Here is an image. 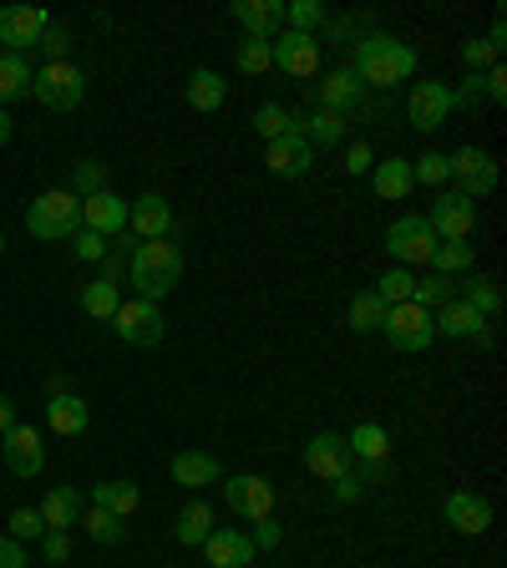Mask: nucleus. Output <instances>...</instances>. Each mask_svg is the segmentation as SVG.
<instances>
[{"instance_id": "7ed1b4c3", "label": "nucleus", "mask_w": 507, "mask_h": 568, "mask_svg": "<svg viewBox=\"0 0 507 568\" xmlns=\"http://www.w3.org/2000/svg\"><path fill=\"white\" fill-rule=\"evenodd\" d=\"M26 229L31 239H47V244H61V239L82 234V199L71 189H51L26 209Z\"/></svg>"}, {"instance_id": "3c124183", "label": "nucleus", "mask_w": 507, "mask_h": 568, "mask_svg": "<svg viewBox=\"0 0 507 568\" xmlns=\"http://www.w3.org/2000/svg\"><path fill=\"white\" fill-rule=\"evenodd\" d=\"M71 244H77V260L97 264V260H107V244H112V239H102V234H92V229H82V234L71 239Z\"/></svg>"}, {"instance_id": "4c0bfd02", "label": "nucleus", "mask_w": 507, "mask_h": 568, "mask_svg": "<svg viewBox=\"0 0 507 568\" xmlns=\"http://www.w3.org/2000/svg\"><path fill=\"white\" fill-rule=\"evenodd\" d=\"M447 300H457V280H447V274H426V280H412V305L442 310Z\"/></svg>"}, {"instance_id": "b1692460", "label": "nucleus", "mask_w": 507, "mask_h": 568, "mask_svg": "<svg viewBox=\"0 0 507 568\" xmlns=\"http://www.w3.org/2000/svg\"><path fill=\"white\" fill-rule=\"evenodd\" d=\"M168 473H173L178 487H213L224 477V467H219V457H209V452H178Z\"/></svg>"}, {"instance_id": "864d4df0", "label": "nucleus", "mask_w": 507, "mask_h": 568, "mask_svg": "<svg viewBox=\"0 0 507 568\" xmlns=\"http://www.w3.org/2000/svg\"><path fill=\"white\" fill-rule=\"evenodd\" d=\"M366 493V483H361V473H345L335 477V503H355V497Z\"/></svg>"}, {"instance_id": "f8f14e48", "label": "nucleus", "mask_w": 507, "mask_h": 568, "mask_svg": "<svg viewBox=\"0 0 507 568\" xmlns=\"http://www.w3.org/2000/svg\"><path fill=\"white\" fill-rule=\"evenodd\" d=\"M452 118V87L447 82H416L412 102H406V122L416 132H437Z\"/></svg>"}, {"instance_id": "e433bc0d", "label": "nucleus", "mask_w": 507, "mask_h": 568, "mask_svg": "<svg viewBox=\"0 0 507 568\" xmlns=\"http://www.w3.org/2000/svg\"><path fill=\"white\" fill-rule=\"evenodd\" d=\"M16 97H31V67H26V57L6 51L0 57V106L16 102Z\"/></svg>"}, {"instance_id": "cd10ccee", "label": "nucleus", "mask_w": 507, "mask_h": 568, "mask_svg": "<svg viewBox=\"0 0 507 568\" xmlns=\"http://www.w3.org/2000/svg\"><path fill=\"white\" fill-rule=\"evenodd\" d=\"M41 518H47V528L71 532L82 523V493H77V487H51V493L41 497Z\"/></svg>"}, {"instance_id": "412c9836", "label": "nucleus", "mask_w": 507, "mask_h": 568, "mask_svg": "<svg viewBox=\"0 0 507 568\" xmlns=\"http://www.w3.org/2000/svg\"><path fill=\"white\" fill-rule=\"evenodd\" d=\"M234 21L249 31V41H274L284 31L280 0H234Z\"/></svg>"}, {"instance_id": "423d86ee", "label": "nucleus", "mask_w": 507, "mask_h": 568, "mask_svg": "<svg viewBox=\"0 0 507 568\" xmlns=\"http://www.w3.org/2000/svg\"><path fill=\"white\" fill-rule=\"evenodd\" d=\"M386 248L391 260L402 264H432V248H437V234H432V224H426L422 213H402L396 224L386 229Z\"/></svg>"}, {"instance_id": "aec40b11", "label": "nucleus", "mask_w": 507, "mask_h": 568, "mask_svg": "<svg viewBox=\"0 0 507 568\" xmlns=\"http://www.w3.org/2000/svg\"><path fill=\"white\" fill-rule=\"evenodd\" d=\"M442 513H447V528L467 532V538H483V532L493 528V503L477 493H452Z\"/></svg>"}, {"instance_id": "49530a36", "label": "nucleus", "mask_w": 507, "mask_h": 568, "mask_svg": "<svg viewBox=\"0 0 507 568\" xmlns=\"http://www.w3.org/2000/svg\"><path fill=\"white\" fill-rule=\"evenodd\" d=\"M6 538H16V544H26V538H41L47 532V518H41V508H16L11 523H6Z\"/></svg>"}, {"instance_id": "7c9ffc66", "label": "nucleus", "mask_w": 507, "mask_h": 568, "mask_svg": "<svg viewBox=\"0 0 507 568\" xmlns=\"http://www.w3.org/2000/svg\"><path fill=\"white\" fill-rule=\"evenodd\" d=\"M345 447H351L355 462H386L391 437H386V426L361 422V426H351V432H345Z\"/></svg>"}, {"instance_id": "4be33fe9", "label": "nucleus", "mask_w": 507, "mask_h": 568, "mask_svg": "<svg viewBox=\"0 0 507 568\" xmlns=\"http://www.w3.org/2000/svg\"><path fill=\"white\" fill-rule=\"evenodd\" d=\"M87 422H92V412H87V402L77 396V390H51V402H47V426L57 432V437H82Z\"/></svg>"}, {"instance_id": "5701e85b", "label": "nucleus", "mask_w": 507, "mask_h": 568, "mask_svg": "<svg viewBox=\"0 0 507 568\" xmlns=\"http://www.w3.org/2000/svg\"><path fill=\"white\" fill-rule=\"evenodd\" d=\"M361 97H366V87H361V77H355L351 67H345V71H331V77L315 87V102L325 106V112H341V118L361 106Z\"/></svg>"}, {"instance_id": "a19ab883", "label": "nucleus", "mask_w": 507, "mask_h": 568, "mask_svg": "<svg viewBox=\"0 0 507 568\" xmlns=\"http://www.w3.org/2000/svg\"><path fill=\"white\" fill-rule=\"evenodd\" d=\"M254 128H260L264 142H274V138H284V132H295V118H290L280 102H264L260 112H254Z\"/></svg>"}, {"instance_id": "39448f33", "label": "nucleus", "mask_w": 507, "mask_h": 568, "mask_svg": "<svg viewBox=\"0 0 507 568\" xmlns=\"http://www.w3.org/2000/svg\"><path fill=\"white\" fill-rule=\"evenodd\" d=\"M381 335H386L396 351H426L432 345V335H437V325H432V310H422V305H391L386 310V320H381Z\"/></svg>"}, {"instance_id": "79ce46f5", "label": "nucleus", "mask_w": 507, "mask_h": 568, "mask_svg": "<svg viewBox=\"0 0 507 568\" xmlns=\"http://www.w3.org/2000/svg\"><path fill=\"white\" fill-rule=\"evenodd\" d=\"M412 178H416V183H426V189H442V183H452L447 153H422V158L412 163Z\"/></svg>"}, {"instance_id": "6ab92c4d", "label": "nucleus", "mask_w": 507, "mask_h": 568, "mask_svg": "<svg viewBox=\"0 0 507 568\" xmlns=\"http://www.w3.org/2000/svg\"><path fill=\"white\" fill-rule=\"evenodd\" d=\"M128 229L138 239H168L173 234V209H168L163 193H142L128 203Z\"/></svg>"}, {"instance_id": "2eb2a0df", "label": "nucleus", "mask_w": 507, "mask_h": 568, "mask_svg": "<svg viewBox=\"0 0 507 568\" xmlns=\"http://www.w3.org/2000/svg\"><path fill=\"white\" fill-rule=\"evenodd\" d=\"M305 467L315 477H325V483H335V477L355 473V457H351V447H345V437L320 432V437H310V447H305Z\"/></svg>"}, {"instance_id": "052dcab7", "label": "nucleus", "mask_w": 507, "mask_h": 568, "mask_svg": "<svg viewBox=\"0 0 507 568\" xmlns=\"http://www.w3.org/2000/svg\"><path fill=\"white\" fill-rule=\"evenodd\" d=\"M0 57H6V51H0Z\"/></svg>"}, {"instance_id": "de8ad7c7", "label": "nucleus", "mask_w": 507, "mask_h": 568, "mask_svg": "<svg viewBox=\"0 0 507 568\" xmlns=\"http://www.w3.org/2000/svg\"><path fill=\"white\" fill-rule=\"evenodd\" d=\"M462 61H467V71H473V77H483V71L497 67V51L487 47V36H483V41H467V47H462Z\"/></svg>"}, {"instance_id": "8fccbe9b", "label": "nucleus", "mask_w": 507, "mask_h": 568, "mask_svg": "<svg viewBox=\"0 0 507 568\" xmlns=\"http://www.w3.org/2000/svg\"><path fill=\"white\" fill-rule=\"evenodd\" d=\"M41 554H47V564H67V558H71V532L47 528V532H41Z\"/></svg>"}, {"instance_id": "f257e3e1", "label": "nucleus", "mask_w": 507, "mask_h": 568, "mask_svg": "<svg viewBox=\"0 0 507 568\" xmlns=\"http://www.w3.org/2000/svg\"><path fill=\"white\" fill-rule=\"evenodd\" d=\"M128 280L138 284V300H168L183 284V248L168 239H138L128 254Z\"/></svg>"}, {"instance_id": "f704fd0d", "label": "nucleus", "mask_w": 507, "mask_h": 568, "mask_svg": "<svg viewBox=\"0 0 507 568\" xmlns=\"http://www.w3.org/2000/svg\"><path fill=\"white\" fill-rule=\"evenodd\" d=\"M457 300H467L483 320L503 315V290H497V280H487V274H473L467 284H457Z\"/></svg>"}, {"instance_id": "603ef678", "label": "nucleus", "mask_w": 507, "mask_h": 568, "mask_svg": "<svg viewBox=\"0 0 507 568\" xmlns=\"http://www.w3.org/2000/svg\"><path fill=\"white\" fill-rule=\"evenodd\" d=\"M280 538H284V528L274 518H264V523H254V538H249V544L254 548H280Z\"/></svg>"}, {"instance_id": "dca6fc26", "label": "nucleus", "mask_w": 507, "mask_h": 568, "mask_svg": "<svg viewBox=\"0 0 507 568\" xmlns=\"http://www.w3.org/2000/svg\"><path fill=\"white\" fill-rule=\"evenodd\" d=\"M310 163H315V148H310L300 132H284V138H274L270 148H264V168H270L274 178H305Z\"/></svg>"}, {"instance_id": "393cba45", "label": "nucleus", "mask_w": 507, "mask_h": 568, "mask_svg": "<svg viewBox=\"0 0 507 568\" xmlns=\"http://www.w3.org/2000/svg\"><path fill=\"white\" fill-rule=\"evenodd\" d=\"M371 189H376V199L402 203L406 193L416 189L412 163H406V158H386V163H376V168H371Z\"/></svg>"}, {"instance_id": "6e6d98bb", "label": "nucleus", "mask_w": 507, "mask_h": 568, "mask_svg": "<svg viewBox=\"0 0 507 568\" xmlns=\"http://www.w3.org/2000/svg\"><path fill=\"white\" fill-rule=\"evenodd\" d=\"M0 568H26V548L16 538H0Z\"/></svg>"}, {"instance_id": "09e8293b", "label": "nucleus", "mask_w": 507, "mask_h": 568, "mask_svg": "<svg viewBox=\"0 0 507 568\" xmlns=\"http://www.w3.org/2000/svg\"><path fill=\"white\" fill-rule=\"evenodd\" d=\"M36 47L47 51V61H67V57H71V31H61V26H47Z\"/></svg>"}, {"instance_id": "a211bd4d", "label": "nucleus", "mask_w": 507, "mask_h": 568, "mask_svg": "<svg viewBox=\"0 0 507 568\" xmlns=\"http://www.w3.org/2000/svg\"><path fill=\"white\" fill-rule=\"evenodd\" d=\"M254 554H260V548L249 544V532H239V528H213L209 538H203V558H209V568H249Z\"/></svg>"}, {"instance_id": "c756f323", "label": "nucleus", "mask_w": 507, "mask_h": 568, "mask_svg": "<svg viewBox=\"0 0 507 568\" xmlns=\"http://www.w3.org/2000/svg\"><path fill=\"white\" fill-rule=\"evenodd\" d=\"M178 544L183 548H203V538H209L213 532V508L209 503H203V497H189V503H183V513H178Z\"/></svg>"}, {"instance_id": "c85d7f7f", "label": "nucleus", "mask_w": 507, "mask_h": 568, "mask_svg": "<svg viewBox=\"0 0 507 568\" xmlns=\"http://www.w3.org/2000/svg\"><path fill=\"white\" fill-rule=\"evenodd\" d=\"M183 97H189L193 112H219V106H224V97H229V82L219 77V71L199 67L189 77V87H183Z\"/></svg>"}, {"instance_id": "58836bf2", "label": "nucleus", "mask_w": 507, "mask_h": 568, "mask_svg": "<svg viewBox=\"0 0 507 568\" xmlns=\"http://www.w3.org/2000/svg\"><path fill=\"white\" fill-rule=\"evenodd\" d=\"M82 528L92 532L97 544H122V532H128L118 513H107V508H87V513H82Z\"/></svg>"}, {"instance_id": "bb28decb", "label": "nucleus", "mask_w": 507, "mask_h": 568, "mask_svg": "<svg viewBox=\"0 0 507 568\" xmlns=\"http://www.w3.org/2000/svg\"><path fill=\"white\" fill-rule=\"evenodd\" d=\"M432 325H437V335H452V341H467V335H477L487 325L483 315H477L467 300H447L442 310H432Z\"/></svg>"}, {"instance_id": "9b49d317", "label": "nucleus", "mask_w": 507, "mask_h": 568, "mask_svg": "<svg viewBox=\"0 0 507 568\" xmlns=\"http://www.w3.org/2000/svg\"><path fill=\"white\" fill-rule=\"evenodd\" d=\"M0 457H6V467H11L16 477H36L41 467H47V447H41V432L26 422H16L6 437H0Z\"/></svg>"}, {"instance_id": "4468645a", "label": "nucleus", "mask_w": 507, "mask_h": 568, "mask_svg": "<svg viewBox=\"0 0 507 568\" xmlns=\"http://www.w3.org/2000/svg\"><path fill=\"white\" fill-rule=\"evenodd\" d=\"M274 51V67L284 71V77H315L320 71V41L305 31H280L270 41Z\"/></svg>"}, {"instance_id": "0eeeda50", "label": "nucleus", "mask_w": 507, "mask_h": 568, "mask_svg": "<svg viewBox=\"0 0 507 568\" xmlns=\"http://www.w3.org/2000/svg\"><path fill=\"white\" fill-rule=\"evenodd\" d=\"M452 163V183H457V193H467V199H487V193L497 189V158L487 153V148H457V153L447 158Z\"/></svg>"}, {"instance_id": "1a4fd4ad", "label": "nucleus", "mask_w": 507, "mask_h": 568, "mask_svg": "<svg viewBox=\"0 0 507 568\" xmlns=\"http://www.w3.org/2000/svg\"><path fill=\"white\" fill-rule=\"evenodd\" d=\"M112 331L122 335L128 345H158L163 341V331H168V320H163V310L153 305V300H122V310L112 315Z\"/></svg>"}, {"instance_id": "6e6552de", "label": "nucleus", "mask_w": 507, "mask_h": 568, "mask_svg": "<svg viewBox=\"0 0 507 568\" xmlns=\"http://www.w3.org/2000/svg\"><path fill=\"white\" fill-rule=\"evenodd\" d=\"M224 503L234 508V518L264 523V518H274V483L260 473H239L224 483Z\"/></svg>"}, {"instance_id": "f03ea898", "label": "nucleus", "mask_w": 507, "mask_h": 568, "mask_svg": "<svg viewBox=\"0 0 507 568\" xmlns=\"http://www.w3.org/2000/svg\"><path fill=\"white\" fill-rule=\"evenodd\" d=\"M416 71V51L406 47L402 36L391 31H371L361 47H355V77L361 87H396Z\"/></svg>"}, {"instance_id": "f3484780", "label": "nucleus", "mask_w": 507, "mask_h": 568, "mask_svg": "<svg viewBox=\"0 0 507 568\" xmlns=\"http://www.w3.org/2000/svg\"><path fill=\"white\" fill-rule=\"evenodd\" d=\"M82 229H92V234H102V239H118L122 229H128V199H118L112 189L82 199Z\"/></svg>"}, {"instance_id": "4d7b16f0", "label": "nucleus", "mask_w": 507, "mask_h": 568, "mask_svg": "<svg viewBox=\"0 0 507 568\" xmlns=\"http://www.w3.org/2000/svg\"><path fill=\"white\" fill-rule=\"evenodd\" d=\"M11 426H16V402L11 396H0V437H6Z\"/></svg>"}, {"instance_id": "ddd939ff", "label": "nucleus", "mask_w": 507, "mask_h": 568, "mask_svg": "<svg viewBox=\"0 0 507 568\" xmlns=\"http://www.w3.org/2000/svg\"><path fill=\"white\" fill-rule=\"evenodd\" d=\"M47 26H51V16L36 11V6H0V47H11L21 57V51H31L41 41Z\"/></svg>"}, {"instance_id": "9d476101", "label": "nucleus", "mask_w": 507, "mask_h": 568, "mask_svg": "<svg viewBox=\"0 0 507 568\" xmlns=\"http://www.w3.org/2000/svg\"><path fill=\"white\" fill-rule=\"evenodd\" d=\"M426 224H432V234L437 239H473L477 229V203L467 199V193H437V203H432V213H426Z\"/></svg>"}, {"instance_id": "c9c22d12", "label": "nucleus", "mask_w": 507, "mask_h": 568, "mask_svg": "<svg viewBox=\"0 0 507 568\" xmlns=\"http://www.w3.org/2000/svg\"><path fill=\"white\" fill-rule=\"evenodd\" d=\"M386 310H391V305L376 295V290H361V295L351 300V310H345V320H351L355 335H376L381 320H386Z\"/></svg>"}, {"instance_id": "ea45409f", "label": "nucleus", "mask_w": 507, "mask_h": 568, "mask_svg": "<svg viewBox=\"0 0 507 568\" xmlns=\"http://www.w3.org/2000/svg\"><path fill=\"white\" fill-rule=\"evenodd\" d=\"M234 67H239V71H249V77H264V71L274 67V51H270V41H239V51H234Z\"/></svg>"}, {"instance_id": "13d9d810", "label": "nucleus", "mask_w": 507, "mask_h": 568, "mask_svg": "<svg viewBox=\"0 0 507 568\" xmlns=\"http://www.w3.org/2000/svg\"><path fill=\"white\" fill-rule=\"evenodd\" d=\"M6 142H11V112L0 106V148H6Z\"/></svg>"}, {"instance_id": "bf43d9fd", "label": "nucleus", "mask_w": 507, "mask_h": 568, "mask_svg": "<svg viewBox=\"0 0 507 568\" xmlns=\"http://www.w3.org/2000/svg\"><path fill=\"white\" fill-rule=\"evenodd\" d=\"M0 254H6V234H0Z\"/></svg>"}, {"instance_id": "72a5a7b5", "label": "nucleus", "mask_w": 507, "mask_h": 568, "mask_svg": "<svg viewBox=\"0 0 507 568\" xmlns=\"http://www.w3.org/2000/svg\"><path fill=\"white\" fill-rule=\"evenodd\" d=\"M477 260V248L467 244V239H442L437 248H432V274H447V280H457V274H467Z\"/></svg>"}, {"instance_id": "a878e982", "label": "nucleus", "mask_w": 507, "mask_h": 568, "mask_svg": "<svg viewBox=\"0 0 507 568\" xmlns=\"http://www.w3.org/2000/svg\"><path fill=\"white\" fill-rule=\"evenodd\" d=\"M295 132L310 142V148H335V142H345V118L315 106V112H300L295 118Z\"/></svg>"}, {"instance_id": "5fc2aeb1", "label": "nucleus", "mask_w": 507, "mask_h": 568, "mask_svg": "<svg viewBox=\"0 0 507 568\" xmlns=\"http://www.w3.org/2000/svg\"><path fill=\"white\" fill-rule=\"evenodd\" d=\"M376 168V158H371V148L366 142H355L351 153H345V173H371Z\"/></svg>"}, {"instance_id": "2f4dec72", "label": "nucleus", "mask_w": 507, "mask_h": 568, "mask_svg": "<svg viewBox=\"0 0 507 568\" xmlns=\"http://www.w3.org/2000/svg\"><path fill=\"white\" fill-rule=\"evenodd\" d=\"M138 503H142V493H138V483H128V477H118V483H102V487H92V508H107V513H118L122 523L138 513Z\"/></svg>"}, {"instance_id": "20e7f679", "label": "nucleus", "mask_w": 507, "mask_h": 568, "mask_svg": "<svg viewBox=\"0 0 507 568\" xmlns=\"http://www.w3.org/2000/svg\"><path fill=\"white\" fill-rule=\"evenodd\" d=\"M82 92H87V77L71 61H47L41 71H31V97L41 106H51V112H71L82 102Z\"/></svg>"}, {"instance_id": "a18cd8bd", "label": "nucleus", "mask_w": 507, "mask_h": 568, "mask_svg": "<svg viewBox=\"0 0 507 568\" xmlns=\"http://www.w3.org/2000/svg\"><path fill=\"white\" fill-rule=\"evenodd\" d=\"M376 295L386 300V305H406V300H412V274H406L402 264H396V270H386L376 280Z\"/></svg>"}, {"instance_id": "c03bdc74", "label": "nucleus", "mask_w": 507, "mask_h": 568, "mask_svg": "<svg viewBox=\"0 0 507 568\" xmlns=\"http://www.w3.org/2000/svg\"><path fill=\"white\" fill-rule=\"evenodd\" d=\"M284 21H290V31L315 36V26L325 21V6L320 0H295V6H284Z\"/></svg>"}, {"instance_id": "37998d69", "label": "nucleus", "mask_w": 507, "mask_h": 568, "mask_svg": "<svg viewBox=\"0 0 507 568\" xmlns=\"http://www.w3.org/2000/svg\"><path fill=\"white\" fill-rule=\"evenodd\" d=\"M102 189H107V168L97 163V158H82L77 173H71V193H77V199H92V193H102Z\"/></svg>"}, {"instance_id": "473e14b6", "label": "nucleus", "mask_w": 507, "mask_h": 568, "mask_svg": "<svg viewBox=\"0 0 507 568\" xmlns=\"http://www.w3.org/2000/svg\"><path fill=\"white\" fill-rule=\"evenodd\" d=\"M82 310H87L92 320H112V315H118V310H122L118 280H112V274H97V280L82 290Z\"/></svg>"}]
</instances>
